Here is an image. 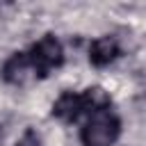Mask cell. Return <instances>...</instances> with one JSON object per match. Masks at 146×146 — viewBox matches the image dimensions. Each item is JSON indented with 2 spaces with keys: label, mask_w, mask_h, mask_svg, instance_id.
I'll return each mask as SVG.
<instances>
[{
  "label": "cell",
  "mask_w": 146,
  "mask_h": 146,
  "mask_svg": "<svg viewBox=\"0 0 146 146\" xmlns=\"http://www.w3.org/2000/svg\"><path fill=\"white\" fill-rule=\"evenodd\" d=\"M119 137H121V119L112 112L94 114L80 128L82 146H114Z\"/></svg>",
  "instance_id": "cell-1"
},
{
  "label": "cell",
  "mask_w": 146,
  "mask_h": 146,
  "mask_svg": "<svg viewBox=\"0 0 146 146\" xmlns=\"http://www.w3.org/2000/svg\"><path fill=\"white\" fill-rule=\"evenodd\" d=\"M30 62L34 66L36 78H46L52 68L64 64V48L59 43V39H55L52 34L41 36L32 48H30Z\"/></svg>",
  "instance_id": "cell-2"
},
{
  "label": "cell",
  "mask_w": 146,
  "mask_h": 146,
  "mask_svg": "<svg viewBox=\"0 0 146 146\" xmlns=\"http://www.w3.org/2000/svg\"><path fill=\"white\" fill-rule=\"evenodd\" d=\"M32 78H36V73H34V66H32L27 52H14L2 64V80L7 84H16L18 87V84H25Z\"/></svg>",
  "instance_id": "cell-3"
},
{
  "label": "cell",
  "mask_w": 146,
  "mask_h": 146,
  "mask_svg": "<svg viewBox=\"0 0 146 146\" xmlns=\"http://www.w3.org/2000/svg\"><path fill=\"white\" fill-rule=\"evenodd\" d=\"M119 55H121V46H119L116 36H110V34L94 39L89 46V62L98 68L110 66L114 59H119Z\"/></svg>",
  "instance_id": "cell-4"
},
{
  "label": "cell",
  "mask_w": 146,
  "mask_h": 146,
  "mask_svg": "<svg viewBox=\"0 0 146 146\" xmlns=\"http://www.w3.org/2000/svg\"><path fill=\"white\" fill-rule=\"evenodd\" d=\"M84 114L82 110V96L73 94V91H64L55 103H52V116L64 121V123H73Z\"/></svg>",
  "instance_id": "cell-5"
},
{
  "label": "cell",
  "mask_w": 146,
  "mask_h": 146,
  "mask_svg": "<svg viewBox=\"0 0 146 146\" xmlns=\"http://www.w3.org/2000/svg\"><path fill=\"white\" fill-rule=\"evenodd\" d=\"M80 96H82V110H84V114L94 116V114H100V112H110L112 98H110V94L103 87H89Z\"/></svg>",
  "instance_id": "cell-6"
},
{
  "label": "cell",
  "mask_w": 146,
  "mask_h": 146,
  "mask_svg": "<svg viewBox=\"0 0 146 146\" xmlns=\"http://www.w3.org/2000/svg\"><path fill=\"white\" fill-rule=\"evenodd\" d=\"M16 146H41V137H39L32 128H27V130L21 135V139L16 141Z\"/></svg>",
  "instance_id": "cell-7"
}]
</instances>
